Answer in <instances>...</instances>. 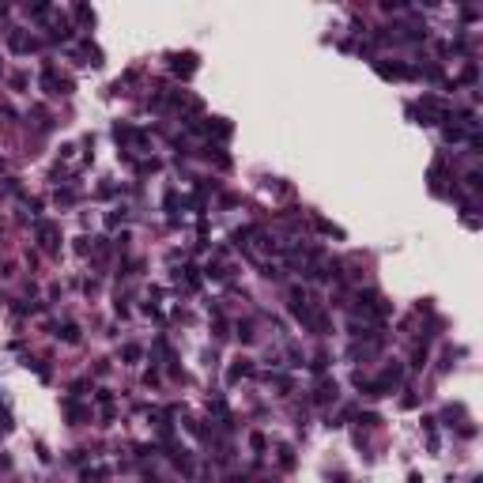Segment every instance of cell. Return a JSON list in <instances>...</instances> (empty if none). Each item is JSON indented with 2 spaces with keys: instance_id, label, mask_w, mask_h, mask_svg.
I'll return each mask as SVG.
<instances>
[{
  "instance_id": "cell-12",
  "label": "cell",
  "mask_w": 483,
  "mask_h": 483,
  "mask_svg": "<svg viewBox=\"0 0 483 483\" xmlns=\"http://www.w3.org/2000/svg\"><path fill=\"white\" fill-rule=\"evenodd\" d=\"M121 355H125L128 362H136V359H140V347H136V343H125V347H121Z\"/></svg>"
},
{
  "instance_id": "cell-17",
  "label": "cell",
  "mask_w": 483,
  "mask_h": 483,
  "mask_svg": "<svg viewBox=\"0 0 483 483\" xmlns=\"http://www.w3.org/2000/svg\"><path fill=\"white\" fill-rule=\"evenodd\" d=\"M359 423H362V426H378V415L366 412V415H359Z\"/></svg>"
},
{
  "instance_id": "cell-19",
  "label": "cell",
  "mask_w": 483,
  "mask_h": 483,
  "mask_svg": "<svg viewBox=\"0 0 483 483\" xmlns=\"http://www.w3.org/2000/svg\"><path fill=\"white\" fill-rule=\"evenodd\" d=\"M95 400H99L102 408H110V400H114V397H110V393H106V389H99V397H95Z\"/></svg>"
},
{
  "instance_id": "cell-2",
  "label": "cell",
  "mask_w": 483,
  "mask_h": 483,
  "mask_svg": "<svg viewBox=\"0 0 483 483\" xmlns=\"http://www.w3.org/2000/svg\"><path fill=\"white\" fill-rule=\"evenodd\" d=\"M174 72H178L181 80H189V76L197 72V57H193V53H181V57H174Z\"/></svg>"
},
{
  "instance_id": "cell-4",
  "label": "cell",
  "mask_w": 483,
  "mask_h": 483,
  "mask_svg": "<svg viewBox=\"0 0 483 483\" xmlns=\"http://www.w3.org/2000/svg\"><path fill=\"white\" fill-rule=\"evenodd\" d=\"M38 238H42V249H57V227L53 223H38Z\"/></svg>"
},
{
  "instance_id": "cell-16",
  "label": "cell",
  "mask_w": 483,
  "mask_h": 483,
  "mask_svg": "<svg viewBox=\"0 0 483 483\" xmlns=\"http://www.w3.org/2000/svg\"><path fill=\"white\" fill-rule=\"evenodd\" d=\"M476 76H480V68H476V64H468V68H464V83H476Z\"/></svg>"
},
{
  "instance_id": "cell-15",
  "label": "cell",
  "mask_w": 483,
  "mask_h": 483,
  "mask_svg": "<svg viewBox=\"0 0 483 483\" xmlns=\"http://www.w3.org/2000/svg\"><path fill=\"white\" fill-rule=\"evenodd\" d=\"M249 445H253L257 453H261V449H264V434H249Z\"/></svg>"
},
{
  "instance_id": "cell-8",
  "label": "cell",
  "mask_w": 483,
  "mask_h": 483,
  "mask_svg": "<svg viewBox=\"0 0 483 483\" xmlns=\"http://www.w3.org/2000/svg\"><path fill=\"white\" fill-rule=\"evenodd\" d=\"M317 230H321V234H332V238H343V230H340V227H332L328 219H317Z\"/></svg>"
},
{
  "instance_id": "cell-6",
  "label": "cell",
  "mask_w": 483,
  "mask_h": 483,
  "mask_svg": "<svg viewBox=\"0 0 483 483\" xmlns=\"http://www.w3.org/2000/svg\"><path fill=\"white\" fill-rule=\"evenodd\" d=\"M245 374H253V362H249V359H238V362L227 370V382H238V378H245Z\"/></svg>"
},
{
  "instance_id": "cell-7",
  "label": "cell",
  "mask_w": 483,
  "mask_h": 483,
  "mask_svg": "<svg viewBox=\"0 0 483 483\" xmlns=\"http://www.w3.org/2000/svg\"><path fill=\"white\" fill-rule=\"evenodd\" d=\"M57 336H60L64 343H80V328H76V325H64V328H57Z\"/></svg>"
},
{
  "instance_id": "cell-18",
  "label": "cell",
  "mask_w": 483,
  "mask_h": 483,
  "mask_svg": "<svg viewBox=\"0 0 483 483\" xmlns=\"http://www.w3.org/2000/svg\"><path fill=\"white\" fill-rule=\"evenodd\" d=\"M310 366H313V370H325V366H328V355H313Z\"/></svg>"
},
{
  "instance_id": "cell-13",
  "label": "cell",
  "mask_w": 483,
  "mask_h": 483,
  "mask_svg": "<svg viewBox=\"0 0 483 483\" xmlns=\"http://www.w3.org/2000/svg\"><path fill=\"white\" fill-rule=\"evenodd\" d=\"M76 15H80L83 23H95V15H91V8H87V4H76Z\"/></svg>"
},
{
  "instance_id": "cell-14",
  "label": "cell",
  "mask_w": 483,
  "mask_h": 483,
  "mask_svg": "<svg viewBox=\"0 0 483 483\" xmlns=\"http://www.w3.org/2000/svg\"><path fill=\"white\" fill-rule=\"evenodd\" d=\"M238 336H242V343H249V340H253V328H249V325H238Z\"/></svg>"
},
{
  "instance_id": "cell-5",
  "label": "cell",
  "mask_w": 483,
  "mask_h": 483,
  "mask_svg": "<svg viewBox=\"0 0 483 483\" xmlns=\"http://www.w3.org/2000/svg\"><path fill=\"white\" fill-rule=\"evenodd\" d=\"M336 382H321L317 385V393H313V404H328V400H336Z\"/></svg>"
},
{
  "instance_id": "cell-10",
  "label": "cell",
  "mask_w": 483,
  "mask_h": 483,
  "mask_svg": "<svg viewBox=\"0 0 483 483\" xmlns=\"http://www.w3.org/2000/svg\"><path fill=\"white\" fill-rule=\"evenodd\" d=\"M464 181H468V189H472V193H480V189H483V174H480V170H472L468 178H464Z\"/></svg>"
},
{
  "instance_id": "cell-1",
  "label": "cell",
  "mask_w": 483,
  "mask_h": 483,
  "mask_svg": "<svg viewBox=\"0 0 483 483\" xmlns=\"http://www.w3.org/2000/svg\"><path fill=\"white\" fill-rule=\"evenodd\" d=\"M359 310L366 313V317H378V321H382V317H389V313H393V306H389V302L385 299H378V295H374V291H362V295H359Z\"/></svg>"
},
{
  "instance_id": "cell-3",
  "label": "cell",
  "mask_w": 483,
  "mask_h": 483,
  "mask_svg": "<svg viewBox=\"0 0 483 483\" xmlns=\"http://www.w3.org/2000/svg\"><path fill=\"white\" fill-rule=\"evenodd\" d=\"M378 72H382L385 80H404V76H415V68H408V64H378Z\"/></svg>"
},
{
  "instance_id": "cell-9",
  "label": "cell",
  "mask_w": 483,
  "mask_h": 483,
  "mask_svg": "<svg viewBox=\"0 0 483 483\" xmlns=\"http://www.w3.org/2000/svg\"><path fill=\"white\" fill-rule=\"evenodd\" d=\"M280 464H283V468L295 464V449H291V445H280Z\"/></svg>"
},
{
  "instance_id": "cell-11",
  "label": "cell",
  "mask_w": 483,
  "mask_h": 483,
  "mask_svg": "<svg viewBox=\"0 0 483 483\" xmlns=\"http://www.w3.org/2000/svg\"><path fill=\"white\" fill-rule=\"evenodd\" d=\"M445 140H464V128L461 125H445Z\"/></svg>"
}]
</instances>
